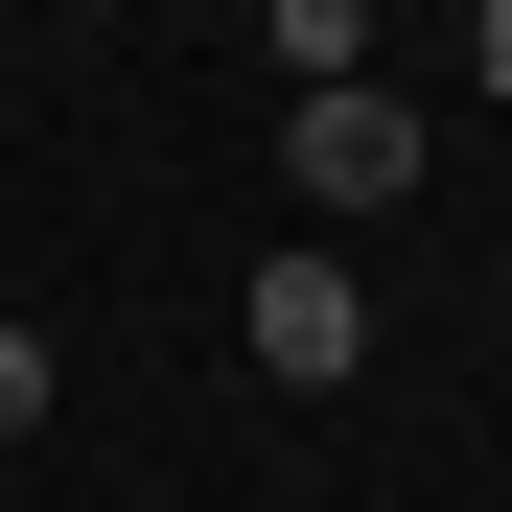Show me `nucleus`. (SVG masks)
Here are the masks:
<instances>
[{
  "instance_id": "1",
  "label": "nucleus",
  "mask_w": 512,
  "mask_h": 512,
  "mask_svg": "<svg viewBox=\"0 0 512 512\" xmlns=\"http://www.w3.org/2000/svg\"><path fill=\"white\" fill-rule=\"evenodd\" d=\"M233 350L280 373V396H350V373H373V303H350V256H326V233H303V256H256V303H233Z\"/></svg>"
},
{
  "instance_id": "2",
  "label": "nucleus",
  "mask_w": 512,
  "mask_h": 512,
  "mask_svg": "<svg viewBox=\"0 0 512 512\" xmlns=\"http://www.w3.org/2000/svg\"><path fill=\"white\" fill-rule=\"evenodd\" d=\"M280 163H303V210H396V187H419V163H443V140H419V117L373 94V70H326V94L280 117Z\"/></svg>"
},
{
  "instance_id": "3",
  "label": "nucleus",
  "mask_w": 512,
  "mask_h": 512,
  "mask_svg": "<svg viewBox=\"0 0 512 512\" xmlns=\"http://www.w3.org/2000/svg\"><path fill=\"white\" fill-rule=\"evenodd\" d=\"M256 24H280V70L326 94V70H373V0H256Z\"/></svg>"
},
{
  "instance_id": "4",
  "label": "nucleus",
  "mask_w": 512,
  "mask_h": 512,
  "mask_svg": "<svg viewBox=\"0 0 512 512\" xmlns=\"http://www.w3.org/2000/svg\"><path fill=\"white\" fill-rule=\"evenodd\" d=\"M47 396H70V350H47V326H0V443H47Z\"/></svg>"
},
{
  "instance_id": "5",
  "label": "nucleus",
  "mask_w": 512,
  "mask_h": 512,
  "mask_svg": "<svg viewBox=\"0 0 512 512\" xmlns=\"http://www.w3.org/2000/svg\"><path fill=\"white\" fill-rule=\"evenodd\" d=\"M466 70H489V117H512V0H466Z\"/></svg>"
}]
</instances>
